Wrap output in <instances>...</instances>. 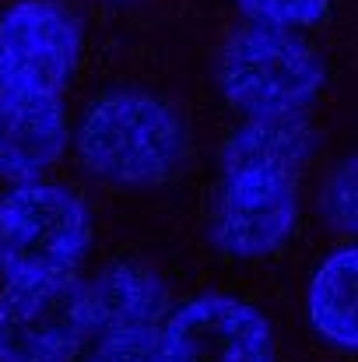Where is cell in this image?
<instances>
[{
  "label": "cell",
  "instance_id": "cell-1",
  "mask_svg": "<svg viewBox=\"0 0 358 362\" xmlns=\"http://www.w3.org/2000/svg\"><path fill=\"white\" fill-rule=\"evenodd\" d=\"M74 148L95 180L155 187L179 169L186 155V127L165 99L141 88H119L88 106Z\"/></svg>",
  "mask_w": 358,
  "mask_h": 362
},
{
  "label": "cell",
  "instance_id": "cell-2",
  "mask_svg": "<svg viewBox=\"0 0 358 362\" xmlns=\"http://www.w3.org/2000/svg\"><path fill=\"white\" fill-rule=\"evenodd\" d=\"M323 81L320 53L288 28L246 25L218 53V88L246 120L299 117L316 103Z\"/></svg>",
  "mask_w": 358,
  "mask_h": 362
},
{
  "label": "cell",
  "instance_id": "cell-3",
  "mask_svg": "<svg viewBox=\"0 0 358 362\" xmlns=\"http://www.w3.org/2000/svg\"><path fill=\"white\" fill-rule=\"evenodd\" d=\"M92 243L85 201L60 183H18L0 194V274L46 278L74 274Z\"/></svg>",
  "mask_w": 358,
  "mask_h": 362
},
{
  "label": "cell",
  "instance_id": "cell-4",
  "mask_svg": "<svg viewBox=\"0 0 358 362\" xmlns=\"http://www.w3.org/2000/svg\"><path fill=\"white\" fill-rule=\"evenodd\" d=\"M92 334L88 285L74 274L18 278L0 288V362H74Z\"/></svg>",
  "mask_w": 358,
  "mask_h": 362
},
{
  "label": "cell",
  "instance_id": "cell-5",
  "mask_svg": "<svg viewBox=\"0 0 358 362\" xmlns=\"http://www.w3.org/2000/svg\"><path fill=\"white\" fill-rule=\"evenodd\" d=\"M81 57L78 21L53 0H14L0 14V88L60 95Z\"/></svg>",
  "mask_w": 358,
  "mask_h": 362
},
{
  "label": "cell",
  "instance_id": "cell-6",
  "mask_svg": "<svg viewBox=\"0 0 358 362\" xmlns=\"http://www.w3.org/2000/svg\"><path fill=\"white\" fill-rule=\"evenodd\" d=\"M165 362H274L267 317L236 296H197L176 306L158 331Z\"/></svg>",
  "mask_w": 358,
  "mask_h": 362
},
{
  "label": "cell",
  "instance_id": "cell-7",
  "mask_svg": "<svg viewBox=\"0 0 358 362\" xmlns=\"http://www.w3.org/2000/svg\"><path fill=\"white\" fill-rule=\"evenodd\" d=\"M299 218V187L278 169H222L215 204V243L236 257L256 260L292 236Z\"/></svg>",
  "mask_w": 358,
  "mask_h": 362
},
{
  "label": "cell",
  "instance_id": "cell-8",
  "mask_svg": "<svg viewBox=\"0 0 358 362\" xmlns=\"http://www.w3.org/2000/svg\"><path fill=\"white\" fill-rule=\"evenodd\" d=\"M71 123L60 95L0 88V176L28 183L67 151Z\"/></svg>",
  "mask_w": 358,
  "mask_h": 362
},
{
  "label": "cell",
  "instance_id": "cell-9",
  "mask_svg": "<svg viewBox=\"0 0 358 362\" xmlns=\"http://www.w3.org/2000/svg\"><path fill=\"white\" fill-rule=\"evenodd\" d=\"M92 327L106 334H158L169 313L162 278L137 260H119L88 285Z\"/></svg>",
  "mask_w": 358,
  "mask_h": 362
},
{
  "label": "cell",
  "instance_id": "cell-10",
  "mask_svg": "<svg viewBox=\"0 0 358 362\" xmlns=\"http://www.w3.org/2000/svg\"><path fill=\"white\" fill-rule=\"evenodd\" d=\"M306 317L327 345L358 352V243L323 257L306 292Z\"/></svg>",
  "mask_w": 358,
  "mask_h": 362
},
{
  "label": "cell",
  "instance_id": "cell-11",
  "mask_svg": "<svg viewBox=\"0 0 358 362\" xmlns=\"http://www.w3.org/2000/svg\"><path fill=\"white\" fill-rule=\"evenodd\" d=\"M313 127L299 117H263L236 127L222 148V169H278L299 176L302 162L313 155Z\"/></svg>",
  "mask_w": 358,
  "mask_h": 362
},
{
  "label": "cell",
  "instance_id": "cell-12",
  "mask_svg": "<svg viewBox=\"0 0 358 362\" xmlns=\"http://www.w3.org/2000/svg\"><path fill=\"white\" fill-rule=\"evenodd\" d=\"M334 0H239V7L253 18V25L267 28H309L316 25Z\"/></svg>",
  "mask_w": 358,
  "mask_h": 362
},
{
  "label": "cell",
  "instance_id": "cell-13",
  "mask_svg": "<svg viewBox=\"0 0 358 362\" xmlns=\"http://www.w3.org/2000/svg\"><path fill=\"white\" fill-rule=\"evenodd\" d=\"M323 211L338 229L358 233V155L345 158L330 173L323 187Z\"/></svg>",
  "mask_w": 358,
  "mask_h": 362
},
{
  "label": "cell",
  "instance_id": "cell-14",
  "mask_svg": "<svg viewBox=\"0 0 358 362\" xmlns=\"http://www.w3.org/2000/svg\"><path fill=\"white\" fill-rule=\"evenodd\" d=\"M85 362H165L158 334H106L95 341V349Z\"/></svg>",
  "mask_w": 358,
  "mask_h": 362
}]
</instances>
